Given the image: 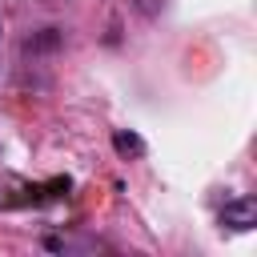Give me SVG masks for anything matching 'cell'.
Segmentation results:
<instances>
[{
  "instance_id": "cell-1",
  "label": "cell",
  "mask_w": 257,
  "mask_h": 257,
  "mask_svg": "<svg viewBox=\"0 0 257 257\" xmlns=\"http://www.w3.org/2000/svg\"><path fill=\"white\" fill-rule=\"evenodd\" d=\"M217 221H221V229L249 233V229L257 225V201H253V197H237V201H229V205L217 213Z\"/></svg>"
},
{
  "instance_id": "cell-2",
  "label": "cell",
  "mask_w": 257,
  "mask_h": 257,
  "mask_svg": "<svg viewBox=\"0 0 257 257\" xmlns=\"http://www.w3.org/2000/svg\"><path fill=\"white\" fill-rule=\"evenodd\" d=\"M112 149H116L120 157H141V153H145V141H141L137 133H128V128H116V133H112Z\"/></svg>"
},
{
  "instance_id": "cell-3",
  "label": "cell",
  "mask_w": 257,
  "mask_h": 257,
  "mask_svg": "<svg viewBox=\"0 0 257 257\" xmlns=\"http://www.w3.org/2000/svg\"><path fill=\"white\" fill-rule=\"evenodd\" d=\"M128 4H133L145 20H157V16H161V8H165V0H128Z\"/></svg>"
}]
</instances>
